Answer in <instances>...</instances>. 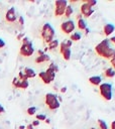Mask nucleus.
Here are the masks:
<instances>
[{"label":"nucleus","instance_id":"1","mask_svg":"<svg viewBox=\"0 0 115 129\" xmlns=\"http://www.w3.org/2000/svg\"><path fill=\"white\" fill-rule=\"evenodd\" d=\"M95 51L99 56L106 59H111L115 56V49L111 46V42L108 38H105L100 43H98L95 46Z\"/></svg>","mask_w":115,"mask_h":129},{"label":"nucleus","instance_id":"2","mask_svg":"<svg viewBox=\"0 0 115 129\" xmlns=\"http://www.w3.org/2000/svg\"><path fill=\"white\" fill-rule=\"evenodd\" d=\"M41 37L44 41V43H49L54 38V29L49 23H44L41 28Z\"/></svg>","mask_w":115,"mask_h":129},{"label":"nucleus","instance_id":"3","mask_svg":"<svg viewBox=\"0 0 115 129\" xmlns=\"http://www.w3.org/2000/svg\"><path fill=\"white\" fill-rule=\"evenodd\" d=\"M33 52H34V48H33L32 42L27 37H24L22 39V44H21L20 49H19L20 55H22V56H31L33 54Z\"/></svg>","mask_w":115,"mask_h":129},{"label":"nucleus","instance_id":"4","mask_svg":"<svg viewBox=\"0 0 115 129\" xmlns=\"http://www.w3.org/2000/svg\"><path fill=\"white\" fill-rule=\"evenodd\" d=\"M44 103L47 106V108L51 111H54L60 108V101L58 100V97L52 93H47L45 95Z\"/></svg>","mask_w":115,"mask_h":129},{"label":"nucleus","instance_id":"5","mask_svg":"<svg viewBox=\"0 0 115 129\" xmlns=\"http://www.w3.org/2000/svg\"><path fill=\"white\" fill-rule=\"evenodd\" d=\"M99 93L104 100L110 101L112 99V85L109 83L101 84L99 86Z\"/></svg>","mask_w":115,"mask_h":129},{"label":"nucleus","instance_id":"6","mask_svg":"<svg viewBox=\"0 0 115 129\" xmlns=\"http://www.w3.org/2000/svg\"><path fill=\"white\" fill-rule=\"evenodd\" d=\"M71 46L72 40H65L62 43H60V52L65 60H70L71 58Z\"/></svg>","mask_w":115,"mask_h":129},{"label":"nucleus","instance_id":"7","mask_svg":"<svg viewBox=\"0 0 115 129\" xmlns=\"http://www.w3.org/2000/svg\"><path fill=\"white\" fill-rule=\"evenodd\" d=\"M68 6L67 0H56L54 2V16L61 17L65 14V10Z\"/></svg>","mask_w":115,"mask_h":129},{"label":"nucleus","instance_id":"8","mask_svg":"<svg viewBox=\"0 0 115 129\" xmlns=\"http://www.w3.org/2000/svg\"><path fill=\"white\" fill-rule=\"evenodd\" d=\"M75 23L73 20L71 19H68L66 21H64L62 24H61V30L66 33V34H71L74 30H75Z\"/></svg>","mask_w":115,"mask_h":129},{"label":"nucleus","instance_id":"9","mask_svg":"<svg viewBox=\"0 0 115 129\" xmlns=\"http://www.w3.org/2000/svg\"><path fill=\"white\" fill-rule=\"evenodd\" d=\"M81 15L82 16H85L86 18L90 17L93 13H94V9L93 7H91L90 5H88L87 3L85 2H82V5H81Z\"/></svg>","mask_w":115,"mask_h":129},{"label":"nucleus","instance_id":"10","mask_svg":"<svg viewBox=\"0 0 115 129\" xmlns=\"http://www.w3.org/2000/svg\"><path fill=\"white\" fill-rule=\"evenodd\" d=\"M12 86L16 89H27L29 84H28V81L27 80H19L18 78H14L13 81H12Z\"/></svg>","mask_w":115,"mask_h":129},{"label":"nucleus","instance_id":"11","mask_svg":"<svg viewBox=\"0 0 115 129\" xmlns=\"http://www.w3.org/2000/svg\"><path fill=\"white\" fill-rule=\"evenodd\" d=\"M16 19H17V16H16L15 8H14V7L9 8V9L6 11V13H5V20H6L7 22L12 23V22H15Z\"/></svg>","mask_w":115,"mask_h":129},{"label":"nucleus","instance_id":"12","mask_svg":"<svg viewBox=\"0 0 115 129\" xmlns=\"http://www.w3.org/2000/svg\"><path fill=\"white\" fill-rule=\"evenodd\" d=\"M48 60H49V56L47 54H45L42 50H38V56H36L35 62L40 63V62H44V61H48Z\"/></svg>","mask_w":115,"mask_h":129},{"label":"nucleus","instance_id":"13","mask_svg":"<svg viewBox=\"0 0 115 129\" xmlns=\"http://www.w3.org/2000/svg\"><path fill=\"white\" fill-rule=\"evenodd\" d=\"M114 30H115V26L112 23H106L104 25V27H103V32H104V34L106 36L111 35L112 32H114Z\"/></svg>","mask_w":115,"mask_h":129},{"label":"nucleus","instance_id":"14","mask_svg":"<svg viewBox=\"0 0 115 129\" xmlns=\"http://www.w3.org/2000/svg\"><path fill=\"white\" fill-rule=\"evenodd\" d=\"M77 24H78V28L80 30H86L87 28V23L85 21V19L83 18V16L81 14H79L77 16Z\"/></svg>","mask_w":115,"mask_h":129},{"label":"nucleus","instance_id":"15","mask_svg":"<svg viewBox=\"0 0 115 129\" xmlns=\"http://www.w3.org/2000/svg\"><path fill=\"white\" fill-rule=\"evenodd\" d=\"M102 82V78L100 76H93L89 78V83L93 86H100Z\"/></svg>","mask_w":115,"mask_h":129},{"label":"nucleus","instance_id":"16","mask_svg":"<svg viewBox=\"0 0 115 129\" xmlns=\"http://www.w3.org/2000/svg\"><path fill=\"white\" fill-rule=\"evenodd\" d=\"M23 74L26 76L27 79H31V78H34L36 76L34 70H32L31 68H25L24 71H23Z\"/></svg>","mask_w":115,"mask_h":129},{"label":"nucleus","instance_id":"17","mask_svg":"<svg viewBox=\"0 0 115 129\" xmlns=\"http://www.w3.org/2000/svg\"><path fill=\"white\" fill-rule=\"evenodd\" d=\"M104 75H105L106 78H108V79H112V78L115 77V70H114L112 67H111V68H108V69L105 70Z\"/></svg>","mask_w":115,"mask_h":129},{"label":"nucleus","instance_id":"18","mask_svg":"<svg viewBox=\"0 0 115 129\" xmlns=\"http://www.w3.org/2000/svg\"><path fill=\"white\" fill-rule=\"evenodd\" d=\"M59 45H60L59 40H58V39H53V40H51V41L47 44V49H49V50H53V49L56 48Z\"/></svg>","mask_w":115,"mask_h":129},{"label":"nucleus","instance_id":"19","mask_svg":"<svg viewBox=\"0 0 115 129\" xmlns=\"http://www.w3.org/2000/svg\"><path fill=\"white\" fill-rule=\"evenodd\" d=\"M38 77L41 79V81L43 82V84H45V85L50 84V81L48 80V78H47V76H46L45 72H40V73L38 74Z\"/></svg>","mask_w":115,"mask_h":129},{"label":"nucleus","instance_id":"20","mask_svg":"<svg viewBox=\"0 0 115 129\" xmlns=\"http://www.w3.org/2000/svg\"><path fill=\"white\" fill-rule=\"evenodd\" d=\"M81 37H82V35H81L80 32H73L71 34V36H70L72 41H79L81 39Z\"/></svg>","mask_w":115,"mask_h":129},{"label":"nucleus","instance_id":"21","mask_svg":"<svg viewBox=\"0 0 115 129\" xmlns=\"http://www.w3.org/2000/svg\"><path fill=\"white\" fill-rule=\"evenodd\" d=\"M73 12H74L73 7H72L71 5H68L67 8H66V10H65V15H66V17H68V18L71 17L72 14H73Z\"/></svg>","mask_w":115,"mask_h":129},{"label":"nucleus","instance_id":"22","mask_svg":"<svg viewBox=\"0 0 115 129\" xmlns=\"http://www.w3.org/2000/svg\"><path fill=\"white\" fill-rule=\"evenodd\" d=\"M98 125H99V128L100 129H108L107 123L104 120H102V119H98Z\"/></svg>","mask_w":115,"mask_h":129},{"label":"nucleus","instance_id":"23","mask_svg":"<svg viewBox=\"0 0 115 129\" xmlns=\"http://www.w3.org/2000/svg\"><path fill=\"white\" fill-rule=\"evenodd\" d=\"M35 112H36V108L35 107H29L27 110H26V113L29 115V116H32V115H34L35 114Z\"/></svg>","mask_w":115,"mask_h":129},{"label":"nucleus","instance_id":"24","mask_svg":"<svg viewBox=\"0 0 115 129\" xmlns=\"http://www.w3.org/2000/svg\"><path fill=\"white\" fill-rule=\"evenodd\" d=\"M83 2L87 3V4H88V5H90L91 7H93L94 5H96V4H97V1H96V0H83Z\"/></svg>","mask_w":115,"mask_h":129},{"label":"nucleus","instance_id":"25","mask_svg":"<svg viewBox=\"0 0 115 129\" xmlns=\"http://www.w3.org/2000/svg\"><path fill=\"white\" fill-rule=\"evenodd\" d=\"M35 118L38 121H44L46 119V116L43 115V114H37V115H35Z\"/></svg>","mask_w":115,"mask_h":129},{"label":"nucleus","instance_id":"26","mask_svg":"<svg viewBox=\"0 0 115 129\" xmlns=\"http://www.w3.org/2000/svg\"><path fill=\"white\" fill-rule=\"evenodd\" d=\"M18 22H19L20 26H22V25L24 24V20H23V17H22V16H19V17H18Z\"/></svg>","mask_w":115,"mask_h":129},{"label":"nucleus","instance_id":"27","mask_svg":"<svg viewBox=\"0 0 115 129\" xmlns=\"http://www.w3.org/2000/svg\"><path fill=\"white\" fill-rule=\"evenodd\" d=\"M110 61H111V64H112V68L115 70V56L114 57H112L111 59H110Z\"/></svg>","mask_w":115,"mask_h":129},{"label":"nucleus","instance_id":"28","mask_svg":"<svg viewBox=\"0 0 115 129\" xmlns=\"http://www.w3.org/2000/svg\"><path fill=\"white\" fill-rule=\"evenodd\" d=\"M5 46V41L2 39V38H0V48H2V47H4Z\"/></svg>","mask_w":115,"mask_h":129},{"label":"nucleus","instance_id":"29","mask_svg":"<svg viewBox=\"0 0 115 129\" xmlns=\"http://www.w3.org/2000/svg\"><path fill=\"white\" fill-rule=\"evenodd\" d=\"M31 125L34 127V126H38L39 125V121L38 120H35V121H33L32 123H31Z\"/></svg>","mask_w":115,"mask_h":129},{"label":"nucleus","instance_id":"30","mask_svg":"<svg viewBox=\"0 0 115 129\" xmlns=\"http://www.w3.org/2000/svg\"><path fill=\"white\" fill-rule=\"evenodd\" d=\"M110 127H111V129H115V120L111 122V125H110Z\"/></svg>","mask_w":115,"mask_h":129},{"label":"nucleus","instance_id":"31","mask_svg":"<svg viewBox=\"0 0 115 129\" xmlns=\"http://www.w3.org/2000/svg\"><path fill=\"white\" fill-rule=\"evenodd\" d=\"M109 40H110V42H112V43H114V44H115V36H112Z\"/></svg>","mask_w":115,"mask_h":129},{"label":"nucleus","instance_id":"32","mask_svg":"<svg viewBox=\"0 0 115 129\" xmlns=\"http://www.w3.org/2000/svg\"><path fill=\"white\" fill-rule=\"evenodd\" d=\"M4 111H5V110H4V107L0 104V114H1V113H4Z\"/></svg>","mask_w":115,"mask_h":129},{"label":"nucleus","instance_id":"33","mask_svg":"<svg viewBox=\"0 0 115 129\" xmlns=\"http://www.w3.org/2000/svg\"><path fill=\"white\" fill-rule=\"evenodd\" d=\"M26 129H34V127H33L31 124H29V125L26 126Z\"/></svg>","mask_w":115,"mask_h":129},{"label":"nucleus","instance_id":"34","mask_svg":"<svg viewBox=\"0 0 115 129\" xmlns=\"http://www.w3.org/2000/svg\"><path fill=\"white\" fill-rule=\"evenodd\" d=\"M66 90H67V88H62V90H61V91L64 93V92H66Z\"/></svg>","mask_w":115,"mask_h":129},{"label":"nucleus","instance_id":"35","mask_svg":"<svg viewBox=\"0 0 115 129\" xmlns=\"http://www.w3.org/2000/svg\"><path fill=\"white\" fill-rule=\"evenodd\" d=\"M44 122H45V123H47V124H48V123H49V119H45V120H44Z\"/></svg>","mask_w":115,"mask_h":129},{"label":"nucleus","instance_id":"36","mask_svg":"<svg viewBox=\"0 0 115 129\" xmlns=\"http://www.w3.org/2000/svg\"><path fill=\"white\" fill-rule=\"evenodd\" d=\"M20 129H24V126H20Z\"/></svg>","mask_w":115,"mask_h":129},{"label":"nucleus","instance_id":"37","mask_svg":"<svg viewBox=\"0 0 115 129\" xmlns=\"http://www.w3.org/2000/svg\"><path fill=\"white\" fill-rule=\"evenodd\" d=\"M91 129H96V128H91Z\"/></svg>","mask_w":115,"mask_h":129}]
</instances>
